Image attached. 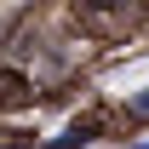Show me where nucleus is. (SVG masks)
<instances>
[{"mask_svg": "<svg viewBox=\"0 0 149 149\" xmlns=\"http://www.w3.org/2000/svg\"><path fill=\"white\" fill-rule=\"evenodd\" d=\"M138 109H149V92H143V97H138Z\"/></svg>", "mask_w": 149, "mask_h": 149, "instance_id": "obj_1", "label": "nucleus"}]
</instances>
